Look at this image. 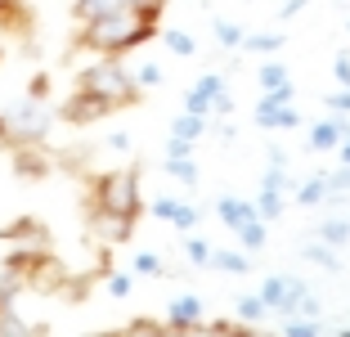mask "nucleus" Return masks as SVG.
<instances>
[{
	"mask_svg": "<svg viewBox=\"0 0 350 337\" xmlns=\"http://www.w3.org/2000/svg\"><path fill=\"white\" fill-rule=\"evenodd\" d=\"M153 36H157V14H144L135 5H117V10L99 14V18L81 23L77 45H85L94 54H126V50H139Z\"/></svg>",
	"mask_w": 350,
	"mask_h": 337,
	"instance_id": "obj_1",
	"label": "nucleus"
},
{
	"mask_svg": "<svg viewBox=\"0 0 350 337\" xmlns=\"http://www.w3.org/2000/svg\"><path fill=\"white\" fill-rule=\"evenodd\" d=\"M77 90H85L90 99H99L108 112L131 108V103L139 99V82H135V77L113 59V54H103L99 63H90V68L77 72Z\"/></svg>",
	"mask_w": 350,
	"mask_h": 337,
	"instance_id": "obj_2",
	"label": "nucleus"
},
{
	"mask_svg": "<svg viewBox=\"0 0 350 337\" xmlns=\"http://www.w3.org/2000/svg\"><path fill=\"white\" fill-rule=\"evenodd\" d=\"M54 126V112L45 108L41 95H27V99L0 108V149H27V144H45Z\"/></svg>",
	"mask_w": 350,
	"mask_h": 337,
	"instance_id": "obj_3",
	"label": "nucleus"
},
{
	"mask_svg": "<svg viewBox=\"0 0 350 337\" xmlns=\"http://www.w3.org/2000/svg\"><path fill=\"white\" fill-rule=\"evenodd\" d=\"M94 207L99 212H117V216H139L144 212V198H139V175L131 171V166H122V171H103L99 180H94Z\"/></svg>",
	"mask_w": 350,
	"mask_h": 337,
	"instance_id": "obj_4",
	"label": "nucleus"
},
{
	"mask_svg": "<svg viewBox=\"0 0 350 337\" xmlns=\"http://www.w3.org/2000/svg\"><path fill=\"white\" fill-rule=\"evenodd\" d=\"M310 288H306V279H292V275H269L265 284H260V297H265V306L274 310V315H297V306H301V297H306Z\"/></svg>",
	"mask_w": 350,
	"mask_h": 337,
	"instance_id": "obj_5",
	"label": "nucleus"
},
{
	"mask_svg": "<svg viewBox=\"0 0 350 337\" xmlns=\"http://www.w3.org/2000/svg\"><path fill=\"white\" fill-rule=\"evenodd\" d=\"M166 328H171V333H193V328H202V301H198L193 292L175 297L171 315H166Z\"/></svg>",
	"mask_w": 350,
	"mask_h": 337,
	"instance_id": "obj_6",
	"label": "nucleus"
},
{
	"mask_svg": "<svg viewBox=\"0 0 350 337\" xmlns=\"http://www.w3.org/2000/svg\"><path fill=\"white\" fill-rule=\"evenodd\" d=\"M90 229L103 238V243H126V238H131V229H135V221H131V216L99 212V207H94V212H90Z\"/></svg>",
	"mask_w": 350,
	"mask_h": 337,
	"instance_id": "obj_7",
	"label": "nucleus"
},
{
	"mask_svg": "<svg viewBox=\"0 0 350 337\" xmlns=\"http://www.w3.org/2000/svg\"><path fill=\"white\" fill-rule=\"evenodd\" d=\"M256 126H260V131H292V126H301V112L292 108V103L260 99L256 103Z\"/></svg>",
	"mask_w": 350,
	"mask_h": 337,
	"instance_id": "obj_8",
	"label": "nucleus"
},
{
	"mask_svg": "<svg viewBox=\"0 0 350 337\" xmlns=\"http://www.w3.org/2000/svg\"><path fill=\"white\" fill-rule=\"evenodd\" d=\"M220 90H225V77H220V72H206V77H198L193 90L185 95V108H189V112H202V117H206Z\"/></svg>",
	"mask_w": 350,
	"mask_h": 337,
	"instance_id": "obj_9",
	"label": "nucleus"
},
{
	"mask_svg": "<svg viewBox=\"0 0 350 337\" xmlns=\"http://www.w3.org/2000/svg\"><path fill=\"white\" fill-rule=\"evenodd\" d=\"M346 135H350V122H346V112H341V117H328V122L310 126V149H314V153H328V149H337Z\"/></svg>",
	"mask_w": 350,
	"mask_h": 337,
	"instance_id": "obj_10",
	"label": "nucleus"
},
{
	"mask_svg": "<svg viewBox=\"0 0 350 337\" xmlns=\"http://www.w3.org/2000/svg\"><path fill=\"white\" fill-rule=\"evenodd\" d=\"M99 117H108V108H103L99 99H90L85 90H77L72 99L63 103V122H72V126H85V122H99Z\"/></svg>",
	"mask_w": 350,
	"mask_h": 337,
	"instance_id": "obj_11",
	"label": "nucleus"
},
{
	"mask_svg": "<svg viewBox=\"0 0 350 337\" xmlns=\"http://www.w3.org/2000/svg\"><path fill=\"white\" fill-rule=\"evenodd\" d=\"M216 216L229 225V229H238V225H247L252 216H256V203H243V198H220V203H216Z\"/></svg>",
	"mask_w": 350,
	"mask_h": 337,
	"instance_id": "obj_12",
	"label": "nucleus"
},
{
	"mask_svg": "<svg viewBox=\"0 0 350 337\" xmlns=\"http://www.w3.org/2000/svg\"><path fill=\"white\" fill-rule=\"evenodd\" d=\"M41 144H27V149H14V162H18V175H27V180H36V175L50 171V162H45L41 153H36Z\"/></svg>",
	"mask_w": 350,
	"mask_h": 337,
	"instance_id": "obj_13",
	"label": "nucleus"
},
{
	"mask_svg": "<svg viewBox=\"0 0 350 337\" xmlns=\"http://www.w3.org/2000/svg\"><path fill=\"white\" fill-rule=\"evenodd\" d=\"M332 198V189H328V175H314V180H306L297 189V203L301 207H319V203H328Z\"/></svg>",
	"mask_w": 350,
	"mask_h": 337,
	"instance_id": "obj_14",
	"label": "nucleus"
},
{
	"mask_svg": "<svg viewBox=\"0 0 350 337\" xmlns=\"http://www.w3.org/2000/svg\"><path fill=\"white\" fill-rule=\"evenodd\" d=\"M256 216L260 221H278L283 216V189H269V184H260V198H256Z\"/></svg>",
	"mask_w": 350,
	"mask_h": 337,
	"instance_id": "obj_15",
	"label": "nucleus"
},
{
	"mask_svg": "<svg viewBox=\"0 0 350 337\" xmlns=\"http://www.w3.org/2000/svg\"><path fill=\"white\" fill-rule=\"evenodd\" d=\"M234 234H238V243H243V252H260V247H265V221L252 216L247 225H238Z\"/></svg>",
	"mask_w": 350,
	"mask_h": 337,
	"instance_id": "obj_16",
	"label": "nucleus"
},
{
	"mask_svg": "<svg viewBox=\"0 0 350 337\" xmlns=\"http://www.w3.org/2000/svg\"><path fill=\"white\" fill-rule=\"evenodd\" d=\"M206 131V117L202 112H180V117H175V126H171V135H180V140H198V135Z\"/></svg>",
	"mask_w": 350,
	"mask_h": 337,
	"instance_id": "obj_17",
	"label": "nucleus"
},
{
	"mask_svg": "<svg viewBox=\"0 0 350 337\" xmlns=\"http://www.w3.org/2000/svg\"><path fill=\"white\" fill-rule=\"evenodd\" d=\"M117 5H126V0H77L72 14H77V23H90V18H99V14L117 10Z\"/></svg>",
	"mask_w": 350,
	"mask_h": 337,
	"instance_id": "obj_18",
	"label": "nucleus"
},
{
	"mask_svg": "<svg viewBox=\"0 0 350 337\" xmlns=\"http://www.w3.org/2000/svg\"><path fill=\"white\" fill-rule=\"evenodd\" d=\"M234 310H238V319H243V324H260L269 306H265V297L256 292V297H238V306H234Z\"/></svg>",
	"mask_w": 350,
	"mask_h": 337,
	"instance_id": "obj_19",
	"label": "nucleus"
},
{
	"mask_svg": "<svg viewBox=\"0 0 350 337\" xmlns=\"http://www.w3.org/2000/svg\"><path fill=\"white\" fill-rule=\"evenodd\" d=\"M283 333L288 337H314V333H323V324H319V315H288Z\"/></svg>",
	"mask_w": 350,
	"mask_h": 337,
	"instance_id": "obj_20",
	"label": "nucleus"
},
{
	"mask_svg": "<svg viewBox=\"0 0 350 337\" xmlns=\"http://www.w3.org/2000/svg\"><path fill=\"white\" fill-rule=\"evenodd\" d=\"M319 238H323V243H332V247L350 243V221H341V216H332V221H323V225H319Z\"/></svg>",
	"mask_w": 350,
	"mask_h": 337,
	"instance_id": "obj_21",
	"label": "nucleus"
},
{
	"mask_svg": "<svg viewBox=\"0 0 350 337\" xmlns=\"http://www.w3.org/2000/svg\"><path fill=\"white\" fill-rule=\"evenodd\" d=\"M211 266L216 270H229V275H247V252H211Z\"/></svg>",
	"mask_w": 350,
	"mask_h": 337,
	"instance_id": "obj_22",
	"label": "nucleus"
},
{
	"mask_svg": "<svg viewBox=\"0 0 350 337\" xmlns=\"http://www.w3.org/2000/svg\"><path fill=\"white\" fill-rule=\"evenodd\" d=\"M243 45L256 50V54H274L283 45V32H256V36H243Z\"/></svg>",
	"mask_w": 350,
	"mask_h": 337,
	"instance_id": "obj_23",
	"label": "nucleus"
},
{
	"mask_svg": "<svg viewBox=\"0 0 350 337\" xmlns=\"http://www.w3.org/2000/svg\"><path fill=\"white\" fill-rule=\"evenodd\" d=\"M256 82L265 86V90H274V86H283V82H288V68H283V63H278V59H269V63H260Z\"/></svg>",
	"mask_w": 350,
	"mask_h": 337,
	"instance_id": "obj_24",
	"label": "nucleus"
},
{
	"mask_svg": "<svg viewBox=\"0 0 350 337\" xmlns=\"http://www.w3.org/2000/svg\"><path fill=\"white\" fill-rule=\"evenodd\" d=\"M166 175H175V180H185V184H198L193 158H166Z\"/></svg>",
	"mask_w": 350,
	"mask_h": 337,
	"instance_id": "obj_25",
	"label": "nucleus"
},
{
	"mask_svg": "<svg viewBox=\"0 0 350 337\" xmlns=\"http://www.w3.org/2000/svg\"><path fill=\"white\" fill-rule=\"evenodd\" d=\"M306 261H314V266H328V270H337V266H341L337 252H332V243H323V238L306 247Z\"/></svg>",
	"mask_w": 350,
	"mask_h": 337,
	"instance_id": "obj_26",
	"label": "nucleus"
},
{
	"mask_svg": "<svg viewBox=\"0 0 350 337\" xmlns=\"http://www.w3.org/2000/svg\"><path fill=\"white\" fill-rule=\"evenodd\" d=\"M0 23L23 27V23H27V5H23V0H0Z\"/></svg>",
	"mask_w": 350,
	"mask_h": 337,
	"instance_id": "obj_27",
	"label": "nucleus"
},
{
	"mask_svg": "<svg viewBox=\"0 0 350 337\" xmlns=\"http://www.w3.org/2000/svg\"><path fill=\"white\" fill-rule=\"evenodd\" d=\"M162 41H166V50H171V54H193L198 50V45H193V36H189V32H162Z\"/></svg>",
	"mask_w": 350,
	"mask_h": 337,
	"instance_id": "obj_28",
	"label": "nucleus"
},
{
	"mask_svg": "<svg viewBox=\"0 0 350 337\" xmlns=\"http://www.w3.org/2000/svg\"><path fill=\"white\" fill-rule=\"evenodd\" d=\"M185 252H189L193 266H211V247H206L202 238H185Z\"/></svg>",
	"mask_w": 350,
	"mask_h": 337,
	"instance_id": "obj_29",
	"label": "nucleus"
},
{
	"mask_svg": "<svg viewBox=\"0 0 350 337\" xmlns=\"http://www.w3.org/2000/svg\"><path fill=\"white\" fill-rule=\"evenodd\" d=\"M216 41L234 50V45H243V27L238 23H216Z\"/></svg>",
	"mask_w": 350,
	"mask_h": 337,
	"instance_id": "obj_30",
	"label": "nucleus"
},
{
	"mask_svg": "<svg viewBox=\"0 0 350 337\" xmlns=\"http://www.w3.org/2000/svg\"><path fill=\"white\" fill-rule=\"evenodd\" d=\"M135 270H139V275H166L162 256H153V252H139V256H135Z\"/></svg>",
	"mask_w": 350,
	"mask_h": 337,
	"instance_id": "obj_31",
	"label": "nucleus"
},
{
	"mask_svg": "<svg viewBox=\"0 0 350 337\" xmlns=\"http://www.w3.org/2000/svg\"><path fill=\"white\" fill-rule=\"evenodd\" d=\"M171 225H175V229H193V225H198V207L180 203V207H175V216H171Z\"/></svg>",
	"mask_w": 350,
	"mask_h": 337,
	"instance_id": "obj_32",
	"label": "nucleus"
},
{
	"mask_svg": "<svg viewBox=\"0 0 350 337\" xmlns=\"http://www.w3.org/2000/svg\"><path fill=\"white\" fill-rule=\"evenodd\" d=\"M328 189H332V194H346V189H350V162H341L337 171H328Z\"/></svg>",
	"mask_w": 350,
	"mask_h": 337,
	"instance_id": "obj_33",
	"label": "nucleus"
},
{
	"mask_svg": "<svg viewBox=\"0 0 350 337\" xmlns=\"http://www.w3.org/2000/svg\"><path fill=\"white\" fill-rule=\"evenodd\" d=\"M175 207H180V198H157V203L148 207V212H153L157 221H171V216H175Z\"/></svg>",
	"mask_w": 350,
	"mask_h": 337,
	"instance_id": "obj_34",
	"label": "nucleus"
},
{
	"mask_svg": "<svg viewBox=\"0 0 350 337\" xmlns=\"http://www.w3.org/2000/svg\"><path fill=\"white\" fill-rule=\"evenodd\" d=\"M265 99L269 103H292V99H297V90H292V82H283V86H274V90H265Z\"/></svg>",
	"mask_w": 350,
	"mask_h": 337,
	"instance_id": "obj_35",
	"label": "nucleus"
},
{
	"mask_svg": "<svg viewBox=\"0 0 350 337\" xmlns=\"http://www.w3.org/2000/svg\"><path fill=\"white\" fill-rule=\"evenodd\" d=\"M135 82H139V86H157V82H162V68H157V63H144V68L135 72Z\"/></svg>",
	"mask_w": 350,
	"mask_h": 337,
	"instance_id": "obj_36",
	"label": "nucleus"
},
{
	"mask_svg": "<svg viewBox=\"0 0 350 337\" xmlns=\"http://www.w3.org/2000/svg\"><path fill=\"white\" fill-rule=\"evenodd\" d=\"M265 184H269V189H288V171H283V162H274L265 171Z\"/></svg>",
	"mask_w": 350,
	"mask_h": 337,
	"instance_id": "obj_37",
	"label": "nucleus"
},
{
	"mask_svg": "<svg viewBox=\"0 0 350 337\" xmlns=\"http://www.w3.org/2000/svg\"><path fill=\"white\" fill-rule=\"evenodd\" d=\"M328 108L332 112H350V86H341L337 95H328Z\"/></svg>",
	"mask_w": 350,
	"mask_h": 337,
	"instance_id": "obj_38",
	"label": "nucleus"
},
{
	"mask_svg": "<svg viewBox=\"0 0 350 337\" xmlns=\"http://www.w3.org/2000/svg\"><path fill=\"white\" fill-rule=\"evenodd\" d=\"M189 144H193V140H180V135H171V140H166V158H189Z\"/></svg>",
	"mask_w": 350,
	"mask_h": 337,
	"instance_id": "obj_39",
	"label": "nucleus"
},
{
	"mask_svg": "<svg viewBox=\"0 0 350 337\" xmlns=\"http://www.w3.org/2000/svg\"><path fill=\"white\" fill-rule=\"evenodd\" d=\"M126 5H135V10H144V14H157V18L166 10V0H126Z\"/></svg>",
	"mask_w": 350,
	"mask_h": 337,
	"instance_id": "obj_40",
	"label": "nucleus"
},
{
	"mask_svg": "<svg viewBox=\"0 0 350 337\" xmlns=\"http://www.w3.org/2000/svg\"><path fill=\"white\" fill-rule=\"evenodd\" d=\"M108 292H113V297H126V292H131V275H113V279H108Z\"/></svg>",
	"mask_w": 350,
	"mask_h": 337,
	"instance_id": "obj_41",
	"label": "nucleus"
},
{
	"mask_svg": "<svg viewBox=\"0 0 350 337\" xmlns=\"http://www.w3.org/2000/svg\"><path fill=\"white\" fill-rule=\"evenodd\" d=\"M332 72H337V82H341V86H350V54H337Z\"/></svg>",
	"mask_w": 350,
	"mask_h": 337,
	"instance_id": "obj_42",
	"label": "nucleus"
},
{
	"mask_svg": "<svg viewBox=\"0 0 350 337\" xmlns=\"http://www.w3.org/2000/svg\"><path fill=\"white\" fill-rule=\"evenodd\" d=\"M131 333H157V324H148V319H135Z\"/></svg>",
	"mask_w": 350,
	"mask_h": 337,
	"instance_id": "obj_43",
	"label": "nucleus"
},
{
	"mask_svg": "<svg viewBox=\"0 0 350 337\" xmlns=\"http://www.w3.org/2000/svg\"><path fill=\"white\" fill-rule=\"evenodd\" d=\"M301 5H306V0H288V5H283V18H292V14H297Z\"/></svg>",
	"mask_w": 350,
	"mask_h": 337,
	"instance_id": "obj_44",
	"label": "nucleus"
},
{
	"mask_svg": "<svg viewBox=\"0 0 350 337\" xmlns=\"http://www.w3.org/2000/svg\"><path fill=\"white\" fill-rule=\"evenodd\" d=\"M337 153H341V162H350V135H346V140L337 144Z\"/></svg>",
	"mask_w": 350,
	"mask_h": 337,
	"instance_id": "obj_45",
	"label": "nucleus"
},
{
	"mask_svg": "<svg viewBox=\"0 0 350 337\" xmlns=\"http://www.w3.org/2000/svg\"><path fill=\"white\" fill-rule=\"evenodd\" d=\"M346 27H350V23H346Z\"/></svg>",
	"mask_w": 350,
	"mask_h": 337,
	"instance_id": "obj_46",
	"label": "nucleus"
}]
</instances>
